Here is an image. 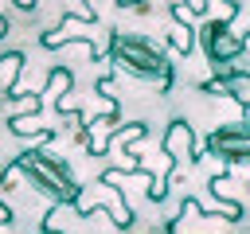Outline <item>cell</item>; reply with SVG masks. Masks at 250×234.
Listing matches in <instances>:
<instances>
[{
	"mask_svg": "<svg viewBox=\"0 0 250 234\" xmlns=\"http://www.w3.org/2000/svg\"><path fill=\"white\" fill-rule=\"evenodd\" d=\"M109 62H113L117 70H125L129 78L156 82L160 94H168V86H172V62H168L164 47L152 43L148 35L113 31V35H109Z\"/></svg>",
	"mask_w": 250,
	"mask_h": 234,
	"instance_id": "cell-1",
	"label": "cell"
},
{
	"mask_svg": "<svg viewBox=\"0 0 250 234\" xmlns=\"http://www.w3.org/2000/svg\"><path fill=\"white\" fill-rule=\"evenodd\" d=\"M20 164H23L27 187H35V191H39L43 199H51L55 207H74L82 183L74 179L70 164H66L59 152H51V148H27V152H20Z\"/></svg>",
	"mask_w": 250,
	"mask_h": 234,
	"instance_id": "cell-2",
	"label": "cell"
},
{
	"mask_svg": "<svg viewBox=\"0 0 250 234\" xmlns=\"http://www.w3.org/2000/svg\"><path fill=\"white\" fill-rule=\"evenodd\" d=\"M74 211L86 218L90 211H109V218L117 222V226H133V211L125 207V199L117 195V187H109V183H86L82 191H78V199H74Z\"/></svg>",
	"mask_w": 250,
	"mask_h": 234,
	"instance_id": "cell-3",
	"label": "cell"
},
{
	"mask_svg": "<svg viewBox=\"0 0 250 234\" xmlns=\"http://www.w3.org/2000/svg\"><path fill=\"white\" fill-rule=\"evenodd\" d=\"M207 152L219 156V160H227V164H250V125L246 121L219 125L207 136Z\"/></svg>",
	"mask_w": 250,
	"mask_h": 234,
	"instance_id": "cell-4",
	"label": "cell"
},
{
	"mask_svg": "<svg viewBox=\"0 0 250 234\" xmlns=\"http://www.w3.org/2000/svg\"><path fill=\"white\" fill-rule=\"evenodd\" d=\"M242 47H246L242 35H234L227 23H207V27H203V51H207L215 74H219L223 66H234L238 55H242Z\"/></svg>",
	"mask_w": 250,
	"mask_h": 234,
	"instance_id": "cell-5",
	"label": "cell"
},
{
	"mask_svg": "<svg viewBox=\"0 0 250 234\" xmlns=\"http://www.w3.org/2000/svg\"><path fill=\"white\" fill-rule=\"evenodd\" d=\"M160 152L172 160V168H176V172H184V160H188V164L195 160V156H191V152H195V136H191V125H188L184 117H176V121L164 129Z\"/></svg>",
	"mask_w": 250,
	"mask_h": 234,
	"instance_id": "cell-6",
	"label": "cell"
},
{
	"mask_svg": "<svg viewBox=\"0 0 250 234\" xmlns=\"http://www.w3.org/2000/svg\"><path fill=\"white\" fill-rule=\"evenodd\" d=\"M215 78L223 82V94H227V98H234L242 109H250V70H238V66H223Z\"/></svg>",
	"mask_w": 250,
	"mask_h": 234,
	"instance_id": "cell-7",
	"label": "cell"
},
{
	"mask_svg": "<svg viewBox=\"0 0 250 234\" xmlns=\"http://www.w3.org/2000/svg\"><path fill=\"white\" fill-rule=\"evenodd\" d=\"M23 51H8V55H0V94L4 98H12L16 94V86H20V74H23Z\"/></svg>",
	"mask_w": 250,
	"mask_h": 234,
	"instance_id": "cell-8",
	"label": "cell"
},
{
	"mask_svg": "<svg viewBox=\"0 0 250 234\" xmlns=\"http://www.w3.org/2000/svg\"><path fill=\"white\" fill-rule=\"evenodd\" d=\"M39 43H43V47H66V43H82V47H90V51H94V35H86V31H43V35H39Z\"/></svg>",
	"mask_w": 250,
	"mask_h": 234,
	"instance_id": "cell-9",
	"label": "cell"
},
{
	"mask_svg": "<svg viewBox=\"0 0 250 234\" xmlns=\"http://www.w3.org/2000/svg\"><path fill=\"white\" fill-rule=\"evenodd\" d=\"M168 39H172V47H176L180 55H191V47H195V27L172 23V27H168Z\"/></svg>",
	"mask_w": 250,
	"mask_h": 234,
	"instance_id": "cell-10",
	"label": "cell"
},
{
	"mask_svg": "<svg viewBox=\"0 0 250 234\" xmlns=\"http://www.w3.org/2000/svg\"><path fill=\"white\" fill-rule=\"evenodd\" d=\"M70 90V70L66 66H55L51 74H47V94H55L59 98V105H62V94Z\"/></svg>",
	"mask_w": 250,
	"mask_h": 234,
	"instance_id": "cell-11",
	"label": "cell"
},
{
	"mask_svg": "<svg viewBox=\"0 0 250 234\" xmlns=\"http://www.w3.org/2000/svg\"><path fill=\"white\" fill-rule=\"evenodd\" d=\"M20 179H23V164H20V156H12V160H8V168L0 172V191H12Z\"/></svg>",
	"mask_w": 250,
	"mask_h": 234,
	"instance_id": "cell-12",
	"label": "cell"
},
{
	"mask_svg": "<svg viewBox=\"0 0 250 234\" xmlns=\"http://www.w3.org/2000/svg\"><path fill=\"white\" fill-rule=\"evenodd\" d=\"M0 222H12V207L8 203H0Z\"/></svg>",
	"mask_w": 250,
	"mask_h": 234,
	"instance_id": "cell-13",
	"label": "cell"
},
{
	"mask_svg": "<svg viewBox=\"0 0 250 234\" xmlns=\"http://www.w3.org/2000/svg\"><path fill=\"white\" fill-rule=\"evenodd\" d=\"M4 35H8V16L0 12V39H4Z\"/></svg>",
	"mask_w": 250,
	"mask_h": 234,
	"instance_id": "cell-14",
	"label": "cell"
},
{
	"mask_svg": "<svg viewBox=\"0 0 250 234\" xmlns=\"http://www.w3.org/2000/svg\"><path fill=\"white\" fill-rule=\"evenodd\" d=\"M8 226H12V222H0V234H8Z\"/></svg>",
	"mask_w": 250,
	"mask_h": 234,
	"instance_id": "cell-15",
	"label": "cell"
}]
</instances>
